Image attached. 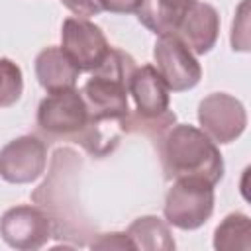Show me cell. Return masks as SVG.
<instances>
[{"label":"cell","instance_id":"1","mask_svg":"<svg viewBox=\"0 0 251 251\" xmlns=\"http://www.w3.org/2000/svg\"><path fill=\"white\" fill-rule=\"evenodd\" d=\"M135 67L129 53L112 47L104 63L92 71V76L80 88L90 122L110 149H114L110 141L116 145L120 133L126 131V120L129 116L127 84Z\"/></svg>","mask_w":251,"mask_h":251},{"label":"cell","instance_id":"2","mask_svg":"<svg viewBox=\"0 0 251 251\" xmlns=\"http://www.w3.org/2000/svg\"><path fill=\"white\" fill-rule=\"evenodd\" d=\"M159 155L169 180L202 178L216 186L224 178V157L218 145L190 124L171 126L159 139Z\"/></svg>","mask_w":251,"mask_h":251},{"label":"cell","instance_id":"3","mask_svg":"<svg viewBox=\"0 0 251 251\" xmlns=\"http://www.w3.org/2000/svg\"><path fill=\"white\" fill-rule=\"evenodd\" d=\"M37 126L45 135L80 143L98 157L112 151L92 126L86 102L76 86L47 94L37 108Z\"/></svg>","mask_w":251,"mask_h":251},{"label":"cell","instance_id":"4","mask_svg":"<svg viewBox=\"0 0 251 251\" xmlns=\"http://www.w3.org/2000/svg\"><path fill=\"white\" fill-rule=\"evenodd\" d=\"M214 212V184L202 178H176L165 196V220L178 229L202 227Z\"/></svg>","mask_w":251,"mask_h":251},{"label":"cell","instance_id":"5","mask_svg":"<svg viewBox=\"0 0 251 251\" xmlns=\"http://www.w3.org/2000/svg\"><path fill=\"white\" fill-rule=\"evenodd\" d=\"M153 59L157 63L155 69L173 92L190 90L202 78V67L198 59L175 33H165L157 37L153 47Z\"/></svg>","mask_w":251,"mask_h":251},{"label":"cell","instance_id":"6","mask_svg":"<svg viewBox=\"0 0 251 251\" xmlns=\"http://www.w3.org/2000/svg\"><path fill=\"white\" fill-rule=\"evenodd\" d=\"M61 43V49L80 73H92L112 49L104 31L84 18H67L63 22Z\"/></svg>","mask_w":251,"mask_h":251},{"label":"cell","instance_id":"7","mask_svg":"<svg viewBox=\"0 0 251 251\" xmlns=\"http://www.w3.org/2000/svg\"><path fill=\"white\" fill-rule=\"evenodd\" d=\"M198 124L214 143H231L247 127V112L235 96L214 92L198 104Z\"/></svg>","mask_w":251,"mask_h":251},{"label":"cell","instance_id":"8","mask_svg":"<svg viewBox=\"0 0 251 251\" xmlns=\"http://www.w3.org/2000/svg\"><path fill=\"white\" fill-rule=\"evenodd\" d=\"M53 233L51 218L37 206L20 204L6 210L0 218L2 239L20 251L41 249Z\"/></svg>","mask_w":251,"mask_h":251},{"label":"cell","instance_id":"9","mask_svg":"<svg viewBox=\"0 0 251 251\" xmlns=\"http://www.w3.org/2000/svg\"><path fill=\"white\" fill-rule=\"evenodd\" d=\"M47 165V145L35 135H22L0 149V176L12 184L39 178Z\"/></svg>","mask_w":251,"mask_h":251},{"label":"cell","instance_id":"10","mask_svg":"<svg viewBox=\"0 0 251 251\" xmlns=\"http://www.w3.org/2000/svg\"><path fill=\"white\" fill-rule=\"evenodd\" d=\"M194 55L212 51L220 35V14L212 4L192 2L173 31Z\"/></svg>","mask_w":251,"mask_h":251},{"label":"cell","instance_id":"11","mask_svg":"<svg viewBox=\"0 0 251 251\" xmlns=\"http://www.w3.org/2000/svg\"><path fill=\"white\" fill-rule=\"evenodd\" d=\"M127 92L133 96L135 114L143 118H159L169 112L171 90L153 65H141L133 69Z\"/></svg>","mask_w":251,"mask_h":251},{"label":"cell","instance_id":"12","mask_svg":"<svg viewBox=\"0 0 251 251\" xmlns=\"http://www.w3.org/2000/svg\"><path fill=\"white\" fill-rule=\"evenodd\" d=\"M78 75L80 71L61 47H45L35 57V76L49 94L75 88Z\"/></svg>","mask_w":251,"mask_h":251},{"label":"cell","instance_id":"13","mask_svg":"<svg viewBox=\"0 0 251 251\" xmlns=\"http://www.w3.org/2000/svg\"><path fill=\"white\" fill-rule=\"evenodd\" d=\"M133 249L145 251H173L175 239L169 226L157 216H141L133 220L126 231Z\"/></svg>","mask_w":251,"mask_h":251},{"label":"cell","instance_id":"14","mask_svg":"<svg viewBox=\"0 0 251 251\" xmlns=\"http://www.w3.org/2000/svg\"><path fill=\"white\" fill-rule=\"evenodd\" d=\"M214 247L218 251H249L251 220L241 212L227 214L214 231Z\"/></svg>","mask_w":251,"mask_h":251},{"label":"cell","instance_id":"15","mask_svg":"<svg viewBox=\"0 0 251 251\" xmlns=\"http://www.w3.org/2000/svg\"><path fill=\"white\" fill-rule=\"evenodd\" d=\"M182 14L184 12H178L161 0H141L135 10L137 20L155 35L173 33L176 29Z\"/></svg>","mask_w":251,"mask_h":251},{"label":"cell","instance_id":"16","mask_svg":"<svg viewBox=\"0 0 251 251\" xmlns=\"http://www.w3.org/2000/svg\"><path fill=\"white\" fill-rule=\"evenodd\" d=\"M24 92L22 69L8 57L0 59V108L14 106Z\"/></svg>","mask_w":251,"mask_h":251},{"label":"cell","instance_id":"17","mask_svg":"<svg viewBox=\"0 0 251 251\" xmlns=\"http://www.w3.org/2000/svg\"><path fill=\"white\" fill-rule=\"evenodd\" d=\"M247 6H249V0H243L239 10H237V16L233 20V25H231V47H233V51H249Z\"/></svg>","mask_w":251,"mask_h":251},{"label":"cell","instance_id":"18","mask_svg":"<svg viewBox=\"0 0 251 251\" xmlns=\"http://www.w3.org/2000/svg\"><path fill=\"white\" fill-rule=\"evenodd\" d=\"M61 2L76 18H84V20L90 18V16H98L102 12L100 0H61Z\"/></svg>","mask_w":251,"mask_h":251},{"label":"cell","instance_id":"19","mask_svg":"<svg viewBox=\"0 0 251 251\" xmlns=\"http://www.w3.org/2000/svg\"><path fill=\"white\" fill-rule=\"evenodd\" d=\"M92 247H98V249H108V247H110V249H112V247H116V249H133L129 237H127L126 233H120V231L102 233L100 239L92 241Z\"/></svg>","mask_w":251,"mask_h":251},{"label":"cell","instance_id":"20","mask_svg":"<svg viewBox=\"0 0 251 251\" xmlns=\"http://www.w3.org/2000/svg\"><path fill=\"white\" fill-rule=\"evenodd\" d=\"M141 0H100L102 10L112 14H131L137 10Z\"/></svg>","mask_w":251,"mask_h":251},{"label":"cell","instance_id":"21","mask_svg":"<svg viewBox=\"0 0 251 251\" xmlns=\"http://www.w3.org/2000/svg\"><path fill=\"white\" fill-rule=\"evenodd\" d=\"M161 2L169 4L171 8H175V10H178V12H186V8H188L192 2H196V0H161Z\"/></svg>","mask_w":251,"mask_h":251}]
</instances>
